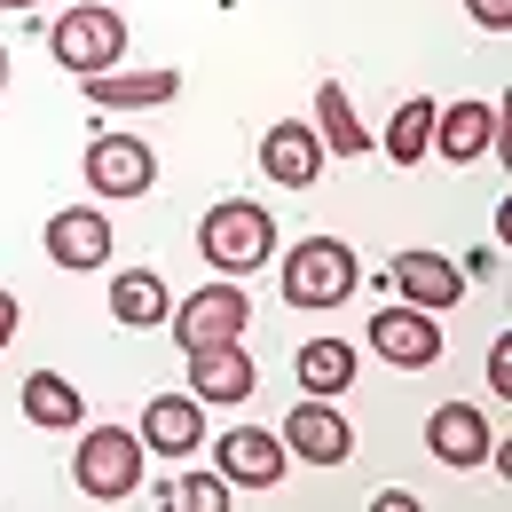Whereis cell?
<instances>
[{
  "label": "cell",
  "mask_w": 512,
  "mask_h": 512,
  "mask_svg": "<svg viewBox=\"0 0 512 512\" xmlns=\"http://www.w3.org/2000/svg\"><path fill=\"white\" fill-rule=\"evenodd\" d=\"M142 434L134 426H79V449H71V489L95 497V505H127L142 489Z\"/></svg>",
  "instance_id": "obj_3"
},
{
  "label": "cell",
  "mask_w": 512,
  "mask_h": 512,
  "mask_svg": "<svg viewBox=\"0 0 512 512\" xmlns=\"http://www.w3.org/2000/svg\"><path fill=\"white\" fill-rule=\"evenodd\" d=\"M197 253L213 260L221 276H253L276 260V213L253 205V197H221V205H205V221H197Z\"/></svg>",
  "instance_id": "obj_2"
},
{
  "label": "cell",
  "mask_w": 512,
  "mask_h": 512,
  "mask_svg": "<svg viewBox=\"0 0 512 512\" xmlns=\"http://www.w3.org/2000/svg\"><path fill=\"white\" fill-rule=\"evenodd\" d=\"M379 150L394 166H426V158H434V95H402L394 119H386V134H379Z\"/></svg>",
  "instance_id": "obj_21"
},
{
  "label": "cell",
  "mask_w": 512,
  "mask_h": 512,
  "mask_svg": "<svg viewBox=\"0 0 512 512\" xmlns=\"http://www.w3.org/2000/svg\"><path fill=\"white\" fill-rule=\"evenodd\" d=\"M79 174H87V190L103 197V205H134V197L158 190V150H150L142 134L111 127V134H95V142H87Z\"/></svg>",
  "instance_id": "obj_5"
},
{
  "label": "cell",
  "mask_w": 512,
  "mask_h": 512,
  "mask_svg": "<svg viewBox=\"0 0 512 512\" xmlns=\"http://www.w3.org/2000/svg\"><path fill=\"white\" fill-rule=\"evenodd\" d=\"M48 260L71 268V276L103 268V260H111V213H103V205H64V213L48 221Z\"/></svg>",
  "instance_id": "obj_15"
},
{
  "label": "cell",
  "mask_w": 512,
  "mask_h": 512,
  "mask_svg": "<svg viewBox=\"0 0 512 512\" xmlns=\"http://www.w3.org/2000/svg\"><path fill=\"white\" fill-rule=\"evenodd\" d=\"M386 284H394L410 308H426V316H449V308L465 300V268L449 253H426V245H410V253L386 260Z\"/></svg>",
  "instance_id": "obj_9"
},
{
  "label": "cell",
  "mask_w": 512,
  "mask_h": 512,
  "mask_svg": "<svg viewBox=\"0 0 512 512\" xmlns=\"http://www.w3.org/2000/svg\"><path fill=\"white\" fill-rule=\"evenodd\" d=\"M371 347H379V363H394V371H434L442 363V316L394 300V308L371 316Z\"/></svg>",
  "instance_id": "obj_8"
},
{
  "label": "cell",
  "mask_w": 512,
  "mask_h": 512,
  "mask_svg": "<svg viewBox=\"0 0 512 512\" xmlns=\"http://www.w3.org/2000/svg\"><path fill=\"white\" fill-rule=\"evenodd\" d=\"M245 323H253V292H245L237 276H221V284H205V292H190V300L166 308L174 347H221V339H245Z\"/></svg>",
  "instance_id": "obj_6"
},
{
  "label": "cell",
  "mask_w": 512,
  "mask_h": 512,
  "mask_svg": "<svg viewBox=\"0 0 512 512\" xmlns=\"http://www.w3.org/2000/svg\"><path fill=\"white\" fill-rule=\"evenodd\" d=\"M16 339V292H0V347Z\"/></svg>",
  "instance_id": "obj_26"
},
{
  "label": "cell",
  "mask_w": 512,
  "mask_h": 512,
  "mask_svg": "<svg viewBox=\"0 0 512 512\" xmlns=\"http://www.w3.org/2000/svg\"><path fill=\"white\" fill-rule=\"evenodd\" d=\"M166 308H174V292H166L158 268H119V276H111V323L150 331V323H166Z\"/></svg>",
  "instance_id": "obj_19"
},
{
  "label": "cell",
  "mask_w": 512,
  "mask_h": 512,
  "mask_svg": "<svg viewBox=\"0 0 512 512\" xmlns=\"http://www.w3.org/2000/svg\"><path fill=\"white\" fill-rule=\"evenodd\" d=\"M205 442H213V473L229 489H276L284 465H292L284 434H268V426H229V434H205Z\"/></svg>",
  "instance_id": "obj_7"
},
{
  "label": "cell",
  "mask_w": 512,
  "mask_h": 512,
  "mask_svg": "<svg viewBox=\"0 0 512 512\" xmlns=\"http://www.w3.org/2000/svg\"><path fill=\"white\" fill-rule=\"evenodd\" d=\"M276 434H284V449H292L300 465H347V457H355V426H347L323 394H300Z\"/></svg>",
  "instance_id": "obj_11"
},
{
  "label": "cell",
  "mask_w": 512,
  "mask_h": 512,
  "mask_svg": "<svg viewBox=\"0 0 512 512\" xmlns=\"http://www.w3.org/2000/svg\"><path fill=\"white\" fill-rule=\"evenodd\" d=\"M48 48H56V64L79 71V79H87V71H111V64H127V16H119L111 0H79V8L56 16Z\"/></svg>",
  "instance_id": "obj_4"
},
{
  "label": "cell",
  "mask_w": 512,
  "mask_h": 512,
  "mask_svg": "<svg viewBox=\"0 0 512 512\" xmlns=\"http://www.w3.org/2000/svg\"><path fill=\"white\" fill-rule=\"evenodd\" d=\"M497 142H505V111H497V103H481V95L434 103V150H442L449 166H481Z\"/></svg>",
  "instance_id": "obj_10"
},
{
  "label": "cell",
  "mask_w": 512,
  "mask_h": 512,
  "mask_svg": "<svg viewBox=\"0 0 512 512\" xmlns=\"http://www.w3.org/2000/svg\"><path fill=\"white\" fill-rule=\"evenodd\" d=\"M134 434H142V449L190 465V449L205 442V402H197V394H150L142 418H134Z\"/></svg>",
  "instance_id": "obj_13"
},
{
  "label": "cell",
  "mask_w": 512,
  "mask_h": 512,
  "mask_svg": "<svg viewBox=\"0 0 512 512\" xmlns=\"http://www.w3.org/2000/svg\"><path fill=\"white\" fill-rule=\"evenodd\" d=\"M182 363H190V394H197V402H253V386H260V363H253L245 339L182 347Z\"/></svg>",
  "instance_id": "obj_12"
},
{
  "label": "cell",
  "mask_w": 512,
  "mask_h": 512,
  "mask_svg": "<svg viewBox=\"0 0 512 512\" xmlns=\"http://www.w3.org/2000/svg\"><path fill=\"white\" fill-rule=\"evenodd\" d=\"M489 386H497V394H512V339H497V347H489Z\"/></svg>",
  "instance_id": "obj_25"
},
{
  "label": "cell",
  "mask_w": 512,
  "mask_h": 512,
  "mask_svg": "<svg viewBox=\"0 0 512 512\" xmlns=\"http://www.w3.org/2000/svg\"><path fill=\"white\" fill-rule=\"evenodd\" d=\"M166 505H190V512H229V481L221 473H182L166 489Z\"/></svg>",
  "instance_id": "obj_23"
},
{
  "label": "cell",
  "mask_w": 512,
  "mask_h": 512,
  "mask_svg": "<svg viewBox=\"0 0 512 512\" xmlns=\"http://www.w3.org/2000/svg\"><path fill=\"white\" fill-rule=\"evenodd\" d=\"M465 16H473L481 32H512V0H465Z\"/></svg>",
  "instance_id": "obj_24"
},
{
  "label": "cell",
  "mask_w": 512,
  "mask_h": 512,
  "mask_svg": "<svg viewBox=\"0 0 512 512\" xmlns=\"http://www.w3.org/2000/svg\"><path fill=\"white\" fill-rule=\"evenodd\" d=\"M0 95H8V40H0Z\"/></svg>",
  "instance_id": "obj_27"
},
{
  "label": "cell",
  "mask_w": 512,
  "mask_h": 512,
  "mask_svg": "<svg viewBox=\"0 0 512 512\" xmlns=\"http://www.w3.org/2000/svg\"><path fill=\"white\" fill-rule=\"evenodd\" d=\"M276 284H284V300L300 308V316H331V308H347L355 300V284H363V260L347 237H300L292 253H276Z\"/></svg>",
  "instance_id": "obj_1"
},
{
  "label": "cell",
  "mask_w": 512,
  "mask_h": 512,
  "mask_svg": "<svg viewBox=\"0 0 512 512\" xmlns=\"http://www.w3.org/2000/svg\"><path fill=\"white\" fill-rule=\"evenodd\" d=\"M323 158H331V150H323L316 127H300V119H284V127L260 134V174H268L276 190H316Z\"/></svg>",
  "instance_id": "obj_14"
},
{
  "label": "cell",
  "mask_w": 512,
  "mask_h": 512,
  "mask_svg": "<svg viewBox=\"0 0 512 512\" xmlns=\"http://www.w3.org/2000/svg\"><path fill=\"white\" fill-rule=\"evenodd\" d=\"M292 371H300V394L339 402V394L355 386V347H347V339H308V347L292 355Z\"/></svg>",
  "instance_id": "obj_22"
},
{
  "label": "cell",
  "mask_w": 512,
  "mask_h": 512,
  "mask_svg": "<svg viewBox=\"0 0 512 512\" xmlns=\"http://www.w3.org/2000/svg\"><path fill=\"white\" fill-rule=\"evenodd\" d=\"M316 142L331 150V158H371V127L355 119V103H347L339 79H323V87H316Z\"/></svg>",
  "instance_id": "obj_20"
},
{
  "label": "cell",
  "mask_w": 512,
  "mask_h": 512,
  "mask_svg": "<svg viewBox=\"0 0 512 512\" xmlns=\"http://www.w3.org/2000/svg\"><path fill=\"white\" fill-rule=\"evenodd\" d=\"M16 410H24V426H40V434H79V426H87V394H79L64 371H32Z\"/></svg>",
  "instance_id": "obj_18"
},
{
  "label": "cell",
  "mask_w": 512,
  "mask_h": 512,
  "mask_svg": "<svg viewBox=\"0 0 512 512\" xmlns=\"http://www.w3.org/2000/svg\"><path fill=\"white\" fill-rule=\"evenodd\" d=\"M182 95V71H87V103L95 111H158Z\"/></svg>",
  "instance_id": "obj_17"
},
{
  "label": "cell",
  "mask_w": 512,
  "mask_h": 512,
  "mask_svg": "<svg viewBox=\"0 0 512 512\" xmlns=\"http://www.w3.org/2000/svg\"><path fill=\"white\" fill-rule=\"evenodd\" d=\"M0 8H40V0H0Z\"/></svg>",
  "instance_id": "obj_28"
},
{
  "label": "cell",
  "mask_w": 512,
  "mask_h": 512,
  "mask_svg": "<svg viewBox=\"0 0 512 512\" xmlns=\"http://www.w3.org/2000/svg\"><path fill=\"white\" fill-rule=\"evenodd\" d=\"M426 449H434V465H457V473H473V465H489V418L473 410V402H442L434 418H426Z\"/></svg>",
  "instance_id": "obj_16"
}]
</instances>
